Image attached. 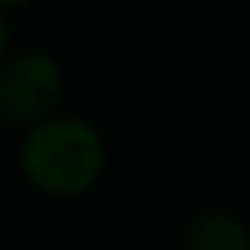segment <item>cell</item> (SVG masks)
Here are the masks:
<instances>
[{
  "mask_svg": "<svg viewBox=\"0 0 250 250\" xmlns=\"http://www.w3.org/2000/svg\"><path fill=\"white\" fill-rule=\"evenodd\" d=\"M103 136L81 118H44L22 144V169L48 195H78L103 173Z\"/></svg>",
  "mask_w": 250,
  "mask_h": 250,
  "instance_id": "6da1fadb",
  "label": "cell"
},
{
  "mask_svg": "<svg viewBox=\"0 0 250 250\" xmlns=\"http://www.w3.org/2000/svg\"><path fill=\"white\" fill-rule=\"evenodd\" d=\"M184 250H250V228L235 213L206 210L188 225Z\"/></svg>",
  "mask_w": 250,
  "mask_h": 250,
  "instance_id": "3957f363",
  "label": "cell"
},
{
  "mask_svg": "<svg viewBox=\"0 0 250 250\" xmlns=\"http://www.w3.org/2000/svg\"><path fill=\"white\" fill-rule=\"evenodd\" d=\"M62 96V70L48 52H19L0 62V118L37 125Z\"/></svg>",
  "mask_w": 250,
  "mask_h": 250,
  "instance_id": "7a4b0ae2",
  "label": "cell"
},
{
  "mask_svg": "<svg viewBox=\"0 0 250 250\" xmlns=\"http://www.w3.org/2000/svg\"><path fill=\"white\" fill-rule=\"evenodd\" d=\"M0 11H4V4H0ZM4 44H8V26H4V19H0V55H4Z\"/></svg>",
  "mask_w": 250,
  "mask_h": 250,
  "instance_id": "277c9868",
  "label": "cell"
}]
</instances>
